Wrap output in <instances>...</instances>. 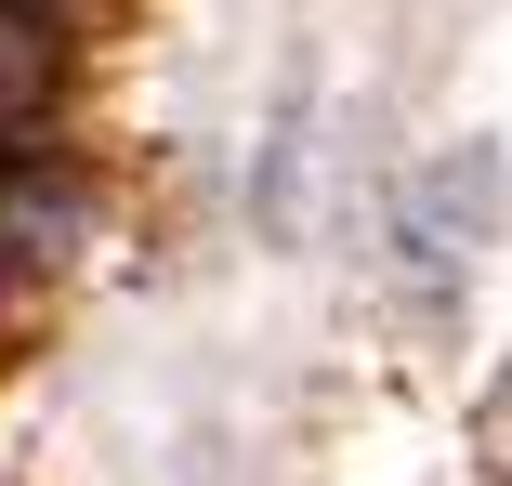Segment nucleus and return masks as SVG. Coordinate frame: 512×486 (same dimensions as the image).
<instances>
[{"mask_svg":"<svg viewBox=\"0 0 512 486\" xmlns=\"http://www.w3.org/2000/svg\"><path fill=\"white\" fill-rule=\"evenodd\" d=\"M473 224H486V145H447V158H421V171H407L394 250H407V276H421V303H460Z\"/></svg>","mask_w":512,"mask_h":486,"instance_id":"obj_1","label":"nucleus"}]
</instances>
